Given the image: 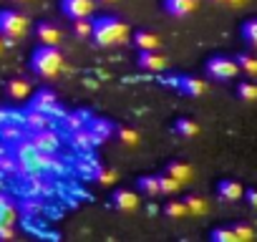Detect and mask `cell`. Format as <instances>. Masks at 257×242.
<instances>
[{
    "label": "cell",
    "mask_w": 257,
    "mask_h": 242,
    "mask_svg": "<svg viewBox=\"0 0 257 242\" xmlns=\"http://www.w3.org/2000/svg\"><path fill=\"white\" fill-rule=\"evenodd\" d=\"M242 197L247 199V204H249L252 209H257V187H249V189H244V192H242Z\"/></svg>",
    "instance_id": "cell-38"
},
{
    "label": "cell",
    "mask_w": 257,
    "mask_h": 242,
    "mask_svg": "<svg viewBox=\"0 0 257 242\" xmlns=\"http://www.w3.org/2000/svg\"><path fill=\"white\" fill-rule=\"evenodd\" d=\"M0 53H3V36H0Z\"/></svg>",
    "instance_id": "cell-42"
},
{
    "label": "cell",
    "mask_w": 257,
    "mask_h": 242,
    "mask_svg": "<svg viewBox=\"0 0 257 242\" xmlns=\"http://www.w3.org/2000/svg\"><path fill=\"white\" fill-rule=\"evenodd\" d=\"M36 38H38L43 46H61L63 33H61V28H58V26H53V23L43 21V23H38V26H36Z\"/></svg>",
    "instance_id": "cell-10"
},
{
    "label": "cell",
    "mask_w": 257,
    "mask_h": 242,
    "mask_svg": "<svg viewBox=\"0 0 257 242\" xmlns=\"http://www.w3.org/2000/svg\"><path fill=\"white\" fill-rule=\"evenodd\" d=\"M242 192H244V187L237 179H222L217 184V197L222 202H237V199H242Z\"/></svg>",
    "instance_id": "cell-13"
},
{
    "label": "cell",
    "mask_w": 257,
    "mask_h": 242,
    "mask_svg": "<svg viewBox=\"0 0 257 242\" xmlns=\"http://www.w3.org/2000/svg\"><path fill=\"white\" fill-rule=\"evenodd\" d=\"M239 33H242V38H244V43H247L249 48H257V18L244 21L242 28H239Z\"/></svg>",
    "instance_id": "cell-24"
},
{
    "label": "cell",
    "mask_w": 257,
    "mask_h": 242,
    "mask_svg": "<svg viewBox=\"0 0 257 242\" xmlns=\"http://www.w3.org/2000/svg\"><path fill=\"white\" fill-rule=\"evenodd\" d=\"M28 33V18L18 11H0V36L6 41H18Z\"/></svg>",
    "instance_id": "cell-3"
},
{
    "label": "cell",
    "mask_w": 257,
    "mask_h": 242,
    "mask_svg": "<svg viewBox=\"0 0 257 242\" xmlns=\"http://www.w3.org/2000/svg\"><path fill=\"white\" fill-rule=\"evenodd\" d=\"M137 66L142 71H149V73H157L167 66V58L159 53V51H139V58H137Z\"/></svg>",
    "instance_id": "cell-11"
},
{
    "label": "cell",
    "mask_w": 257,
    "mask_h": 242,
    "mask_svg": "<svg viewBox=\"0 0 257 242\" xmlns=\"http://www.w3.org/2000/svg\"><path fill=\"white\" fill-rule=\"evenodd\" d=\"M232 232H234L237 242H249V239L254 237V229H252L249 224H244V222H237V224L232 227Z\"/></svg>",
    "instance_id": "cell-35"
},
{
    "label": "cell",
    "mask_w": 257,
    "mask_h": 242,
    "mask_svg": "<svg viewBox=\"0 0 257 242\" xmlns=\"http://www.w3.org/2000/svg\"><path fill=\"white\" fill-rule=\"evenodd\" d=\"M26 139V129L23 124H3L0 127V142H8V144H16Z\"/></svg>",
    "instance_id": "cell-19"
},
{
    "label": "cell",
    "mask_w": 257,
    "mask_h": 242,
    "mask_svg": "<svg viewBox=\"0 0 257 242\" xmlns=\"http://www.w3.org/2000/svg\"><path fill=\"white\" fill-rule=\"evenodd\" d=\"M88 113H83V111H73V113H63V127L68 129V132H76V129H81V127H86L88 124Z\"/></svg>",
    "instance_id": "cell-22"
},
{
    "label": "cell",
    "mask_w": 257,
    "mask_h": 242,
    "mask_svg": "<svg viewBox=\"0 0 257 242\" xmlns=\"http://www.w3.org/2000/svg\"><path fill=\"white\" fill-rule=\"evenodd\" d=\"M237 96L242 101H257V83L254 81H239L237 83Z\"/></svg>",
    "instance_id": "cell-28"
},
{
    "label": "cell",
    "mask_w": 257,
    "mask_h": 242,
    "mask_svg": "<svg viewBox=\"0 0 257 242\" xmlns=\"http://www.w3.org/2000/svg\"><path fill=\"white\" fill-rule=\"evenodd\" d=\"M28 108L43 111V113H48V116H56V113L63 116V111L58 108V96H56L51 88H38V91L33 93V101H31Z\"/></svg>",
    "instance_id": "cell-6"
},
{
    "label": "cell",
    "mask_w": 257,
    "mask_h": 242,
    "mask_svg": "<svg viewBox=\"0 0 257 242\" xmlns=\"http://www.w3.org/2000/svg\"><path fill=\"white\" fill-rule=\"evenodd\" d=\"M21 212H26V214H38L41 212V204H38V199H26L23 204H21Z\"/></svg>",
    "instance_id": "cell-37"
},
{
    "label": "cell",
    "mask_w": 257,
    "mask_h": 242,
    "mask_svg": "<svg viewBox=\"0 0 257 242\" xmlns=\"http://www.w3.org/2000/svg\"><path fill=\"white\" fill-rule=\"evenodd\" d=\"M174 134L192 139V137L199 134V124H197V121H192V118H177L174 121Z\"/></svg>",
    "instance_id": "cell-21"
},
{
    "label": "cell",
    "mask_w": 257,
    "mask_h": 242,
    "mask_svg": "<svg viewBox=\"0 0 257 242\" xmlns=\"http://www.w3.org/2000/svg\"><path fill=\"white\" fill-rule=\"evenodd\" d=\"M209 239H212V242H237L232 227H217V229H212Z\"/></svg>",
    "instance_id": "cell-33"
},
{
    "label": "cell",
    "mask_w": 257,
    "mask_h": 242,
    "mask_svg": "<svg viewBox=\"0 0 257 242\" xmlns=\"http://www.w3.org/2000/svg\"><path fill=\"white\" fill-rule=\"evenodd\" d=\"M16 217H18V209L13 199L0 192V224H16Z\"/></svg>",
    "instance_id": "cell-18"
},
{
    "label": "cell",
    "mask_w": 257,
    "mask_h": 242,
    "mask_svg": "<svg viewBox=\"0 0 257 242\" xmlns=\"http://www.w3.org/2000/svg\"><path fill=\"white\" fill-rule=\"evenodd\" d=\"M61 66H63V56H61L58 46H43L41 43L31 56V68L41 78H53L61 71Z\"/></svg>",
    "instance_id": "cell-2"
},
{
    "label": "cell",
    "mask_w": 257,
    "mask_h": 242,
    "mask_svg": "<svg viewBox=\"0 0 257 242\" xmlns=\"http://www.w3.org/2000/svg\"><path fill=\"white\" fill-rule=\"evenodd\" d=\"M93 179L98 182V184H103V187H108V184H113L116 182V172L111 169V167H96V172H93Z\"/></svg>",
    "instance_id": "cell-30"
},
{
    "label": "cell",
    "mask_w": 257,
    "mask_h": 242,
    "mask_svg": "<svg viewBox=\"0 0 257 242\" xmlns=\"http://www.w3.org/2000/svg\"><path fill=\"white\" fill-rule=\"evenodd\" d=\"M204 73L212 81H232V78H237L239 68H237V61L229 56H212L204 63Z\"/></svg>",
    "instance_id": "cell-4"
},
{
    "label": "cell",
    "mask_w": 257,
    "mask_h": 242,
    "mask_svg": "<svg viewBox=\"0 0 257 242\" xmlns=\"http://www.w3.org/2000/svg\"><path fill=\"white\" fill-rule=\"evenodd\" d=\"M164 214H167V217L179 219V217H184V214H189V212H187V204H184V199H182V202H167Z\"/></svg>",
    "instance_id": "cell-34"
},
{
    "label": "cell",
    "mask_w": 257,
    "mask_h": 242,
    "mask_svg": "<svg viewBox=\"0 0 257 242\" xmlns=\"http://www.w3.org/2000/svg\"><path fill=\"white\" fill-rule=\"evenodd\" d=\"M31 93V86H28V81H23V78H13V81H8V96L11 98H26Z\"/></svg>",
    "instance_id": "cell-25"
},
{
    "label": "cell",
    "mask_w": 257,
    "mask_h": 242,
    "mask_svg": "<svg viewBox=\"0 0 257 242\" xmlns=\"http://www.w3.org/2000/svg\"><path fill=\"white\" fill-rule=\"evenodd\" d=\"M169 83L184 96H202L207 91V83L199 81L197 76H174V78H169Z\"/></svg>",
    "instance_id": "cell-8"
},
{
    "label": "cell",
    "mask_w": 257,
    "mask_h": 242,
    "mask_svg": "<svg viewBox=\"0 0 257 242\" xmlns=\"http://www.w3.org/2000/svg\"><path fill=\"white\" fill-rule=\"evenodd\" d=\"M31 144L38 149V152H43V154H56L58 149H61V137L48 127V129H41V132H31Z\"/></svg>",
    "instance_id": "cell-5"
},
{
    "label": "cell",
    "mask_w": 257,
    "mask_h": 242,
    "mask_svg": "<svg viewBox=\"0 0 257 242\" xmlns=\"http://www.w3.org/2000/svg\"><path fill=\"white\" fill-rule=\"evenodd\" d=\"M134 46H137L139 51H159L162 38H159L157 33H152V31H137V33H134Z\"/></svg>",
    "instance_id": "cell-16"
},
{
    "label": "cell",
    "mask_w": 257,
    "mask_h": 242,
    "mask_svg": "<svg viewBox=\"0 0 257 242\" xmlns=\"http://www.w3.org/2000/svg\"><path fill=\"white\" fill-rule=\"evenodd\" d=\"M111 202H113V207L121 209V212H132V209L139 207V197H137V192H132V189H116L113 197H111Z\"/></svg>",
    "instance_id": "cell-14"
},
{
    "label": "cell",
    "mask_w": 257,
    "mask_h": 242,
    "mask_svg": "<svg viewBox=\"0 0 257 242\" xmlns=\"http://www.w3.org/2000/svg\"><path fill=\"white\" fill-rule=\"evenodd\" d=\"M157 179H159V194H174V192L182 187L177 179H172V177H169V174H164V172H162Z\"/></svg>",
    "instance_id": "cell-31"
},
{
    "label": "cell",
    "mask_w": 257,
    "mask_h": 242,
    "mask_svg": "<svg viewBox=\"0 0 257 242\" xmlns=\"http://www.w3.org/2000/svg\"><path fill=\"white\" fill-rule=\"evenodd\" d=\"M0 189H3V174H0Z\"/></svg>",
    "instance_id": "cell-43"
},
{
    "label": "cell",
    "mask_w": 257,
    "mask_h": 242,
    "mask_svg": "<svg viewBox=\"0 0 257 242\" xmlns=\"http://www.w3.org/2000/svg\"><path fill=\"white\" fill-rule=\"evenodd\" d=\"M13 234H16L13 224H0V239H11Z\"/></svg>",
    "instance_id": "cell-39"
},
{
    "label": "cell",
    "mask_w": 257,
    "mask_h": 242,
    "mask_svg": "<svg viewBox=\"0 0 257 242\" xmlns=\"http://www.w3.org/2000/svg\"><path fill=\"white\" fill-rule=\"evenodd\" d=\"M128 38V26L113 16H101V18H93V31H91V41L98 46V48H111V46H118Z\"/></svg>",
    "instance_id": "cell-1"
},
{
    "label": "cell",
    "mask_w": 257,
    "mask_h": 242,
    "mask_svg": "<svg viewBox=\"0 0 257 242\" xmlns=\"http://www.w3.org/2000/svg\"><path fill=\"white\" fill-rule=\"evenodd\" d=\"M71 142H73V147H76V149H91V147H96L86 127H81V129L71 132Z\"/></svg>",
    "instance_id": "cell-26"
},
{
    "label": "cell",
    "mask_w": 257,
    "mask_h": 242,
    "mask_svg": "<svg viewBox=\"0 0 257 242\" xmlns=\"http://www.w3.org/2000/svg\"><path fill=\"white\" fill-rule=\"evenodd\" d=\"M227 6H232V8H239V6H244V0H227Z\"/></svg>",
    "instance_id": "cell-40"
},
{
    "label": "cell",
    "mask_w": 257,
    "mask_h": 242,
    "mask_svg": "<svg viewBox=\"0 0 257 242\" xmlns=\"http://www.w3.org/2000/svg\"><path fill=\"white\" fill-rule=\"evenodd\" d=\"M3 124H21V116L16 111H11V108L0 106V127H3Z\"/></svg>",
    "instance_id": "cell-36"
},
{
    "label": "cell",
    "mask_w": 257,
    "mask_h": 242,
    "mask_svg": "<svg viewBox=\"0 0 257 242\" xmlns=\"http://www.w3.org/2000/svg\"><path fill=\"white\" fill-rule=\"evenodd\" d=\"M137 187H139V192L144 194V197H157L159 194V179L157 177H139L137 179Z\"/></svg>",
    "instance_id": "cell-23"
},
{
    "label": "cell",
    "mask_w": 257,
    "mask_h": 242,
    "mask_svg": "<svg viewBox=\"0 0 257 242\" xmlns=\"http://www.w3.org/2000/svg\"><path fill=\"white\" fill-rule=\"evenodd\" d=\"M164 174H169L172 179H177L179 184H187L192 179V167L187 162H169L164 167Z\"/></svg>",
    "instance_id": "cell-17"
},
{
    "label": "cell",
    "mask_w": 257,
    "mask_h": 242,
    "mask_svg": "<svg viewBox=\"0 0 257 242\" xmlns=\"http://www.w3.org/2000/svg\"><path fill=\"white\" fill-rule=\"evenodd\" d=\"M91 31H93V21L91 18H78L73 21V36L78 41H88L91 38Z\"/></svg>",
    "instance_id": "cell-27"
},
{
    "label": "cell",
    "mask_w": 257,
    "mask_h": 242,
    "mask_svg": "<svg viewBox=\"0 0 257 242\" xmlns=\"http://www.w3.org/2000/svg\"><path fill=\"white\" fill-rule=\"evenodd\" d=\"M197 0H164V11L174 18H184L189 13H194Z\"/></svg>",
    "instance_id": "cell-15"
},
{
    "label": "cell",
    "mask_w": 257,
    "mask_h": 242,
    "mask_svg": "<svg viewBox=\"0 0 257 242\" xmlns=\"http://www.w3.org/2000/svg\"><path fill=\"white\" fill-rule=\"evenodd\" d=\"M21 124H23L26 132H41V129H48L51 127V116L43 113V111L28 108L26 113H21Z\"/></svg>",
    "instance_id": "cell-9"
},
{
    "label": "cell",
    "mask_w": 257,
    "mask_h": 242,
    "mask_svg": "<svg viewBox=\"0 0 257 242\" xmlns=\"http://www.w3.org/2000/svg\"><path fill=\"white\" fill-rule=\"evenodd\" d=\"M214 3H217V6H227V0H214Z\"/></svg>",
    "instance_id": "cell-41"
},
{
    "label": "cell",
    "mask_w": 257,
    "mask_h": 242,
    "mask_svg": "<svg viewBox=\"0 0 257 242\" xmlns=\"http://www.w3.org/2000/svg\"><path fill=\"white\" fill-rule=\"evenodd\" d=\"M101 3H113V0H101Z\"/></svg>",
    "instance_id": "cell-44"
},
{
    "label": "cell",
    "mask_w": 257,
    "mask_h": 242,
    "mask_svg": "<svg viewBox=\"0 0 257 242\" xmlns=\"http://www.w3.org/2000/svg\"><path fill=\"white\" fill-rule=\"evenodd\" d=\"M86 129H88V134H91V139H93V144H96V147H98V144H103V142L113 134V127L108 124L106 118H88Z\"/></svg>",
    "instance_id": "cell-12"
},
{
    "label": "cell",
    "mask_w": 257,
    "mask_h": 242,
    "mask_svg": "<svg viewBox=\"0 0 257 242\" xmlns=\"http://www.w3.org/2000/svg\"><path fill=\"white\" fill-rule=\"evenodd\" d=\"M184 204H187V212H189V214H204V212H207V202H204L202 197H197V194H189V197L184 199Z\"/></svg>",
    "instance_id": "cell-32"
},
{
    "label": "cell",
    "mask_w": 257,
    "mask_h": 242,
    "mask_svg": "<svg viewBox=\"0 0 257 242\" xmlns=\"http://www.w3.org/2000/svg\"><path fill=\"white\" fill-rule=\"evenodd\" d=\"M118 142L123 144V147H137L139 142H142V137H139V132H134V129H128V127H121L118 132Z\"/></svg>",
    "instance_id": "cell-29"
},
{
    "label": "cell",
    "mask_w": 257,
    "mask_h": 242,
    "mask_svg": "<svg viewBox=\"0 0 257 242\" xmlns=\"http://www.w3.org/2000/svg\"><path fill=\"white\" fill-rule=\"evenodd\" d=\"M234 61H237V68H239L242 73H247L249 78L257 76V56H252V53H239V56H234Z\"/></svg>",
    "instance_id": "cell-20"
},
{
    "label": "cell",
    "mask_w": 257,
    "mask_h": 242,
    "mask_svg": "<svg viewBox=\"0 0 257 242\" xmlns=\"http://www.w3.org/2000/svg\"><path fill=\"white\" fill-rule=\"evenodd\" d=\"M96 0H61V11L66 18L78 21V18H91Z\"/></svg>",
    "instance_id": "cell-7"
},
{
    "label": "cell",
    "mask_w": 257,
    "mask_h": 242,
    "mask_svg": "<svg viewBox=\"0 0 257 242\" xmlns=\"http://www.w3.org/2000/svg\"><path fill=\"white\" fill-rule=\"evenodd\" d=\"M21 3H28V0H21Z\"/></svg>",
    "instance_id": "cell-45"
}]
</instances>
